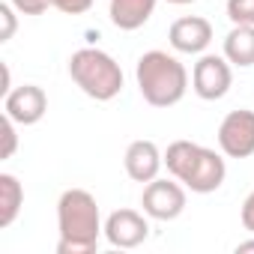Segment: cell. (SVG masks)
Segmentation results:
<instances>
[{
  "label": "cell",
  "instance_id": "8fae6325",
  "mask_svg": "<svg viewBox=\"0 0 254 254\" xmlns=\"http://www.w3.org/2000/svg\"><path fill=\"white\" fill-rule=\"evenodd\" d=\"M123 165H126V174H129L135 183H153L165 165V156L162 150L156 147V141H132L126 147V156H123Z\"/></svg>",
  "mask_w": 254,
  "mask_h": 254
},
{
  "label": "cell",
  "instance_id": "7c38bea8",
  "mask_svg": "<svg viewBox=\"0 0 254 254\" xmlns=\"http://www.w3.org/2000/svg\"><path fill=\"white\" fill-rule=\"evenodd\" d=\"M156 12V0H111L108 15L111 24L120 30H138L144 27Z\"/></svg>",
  "mask_w": 254,
  "mask_h": 254
},
{
  "label": "cell",
  "instance_id": "277c9868",
  "mask_svg": "<svg viewBox=\"0 0 254 254\" xmlns=\"http://www.w3.org/2000/svg\"><path fill=\"white\" fill-rule=\"evenodd\" d=\"M69 75L78 90L96 102H111L123 90V69L120 63L102 48H81L69 57Z\"/></svg>",
  "mask_w": 254,
  "mask_h": 254
},
{
  "label": "cell",
  "instance_id": "4fadbf2b",
  "mask_svg": "<svg viewBox=\"0 0 254 254\" xmlns=\"http://www.w3.org/2000/svg\"><path fill=\"white\" fill-rule=\"evenodd\" d=\"M224 57L230 66L248 69L254 66V27L251 24H233V30L224 36Z\"/></svg>",
  "mask_w": 254,
  "mask_h": 254
},
{
  "label": "cell",
  "instance_id": "30bf717a",
  "mask_svg": "<svg viewBox=\"0 0 254 254\" xmlns=\"http://www.w3.org/2000/svg\"><path fill=\"white\" fill-rule=\"evenodd\" d=\"M168 39H171V48L180 54H203L212 42V24L200 15L177 18L168 30Z\"/></svg>",
  "mask_w": 254,
  "mask_h": 254
},
{
  "label": "cell",
  "instance_id": "ba28073f",
  "mask_svg": "<svg viewBox=\"0 0 254 254\" xmlns=\"http://www.w3.org/2000/svg\"><path fill=\"white\" fill-rule=\"evenodd\" d=\"M147 215V212H144ZM138 209H114L105 218V239L114 248H138L150 236V221Z\"/></svg>",
  "mask_w": 254,
  "mask_h": 254
},
{
  "label": "cell",
  "instance_id": "2e32d148",
  "mask_svg": "<svg viewBox=\"0 0 254 254\" xmlns=\"http://www.w3.org/2000/svg\"><path fill=\"white\" fill-rule=\"evenodd\" d=\"M15 120L12 117H3V123H0V132H3V159H12V153H15V147H18V135H15Z\"/></svg>",
  "mask_w": 254,
  "mask_h": 254
},
{
  "label": "cell",
  "instance_id": "9a60e30c",
  "mask_svg": "<svg viewBox=\"0 0 254 254\" xmlns=\"http://www.w3.org/2000/svg\"><path fill=\"white\" fill-rule=\"evenodd\" d=\"M227 18L233 24H251L254 27V0H227Z\"/></svg>",
  "mask_w": 254,
  "mask_h": 254
},
{
  "label": "cell",
  "instance_id": "e0dca14e",
  "mask_svg": "<svg viewBox=\"0 0 254 254\" xmlns=\"http://www.w3.org/2000/svg\"><path fill=\"white\" fill-rule=\"evenodd\" d=\"M15 6L12 3H0V21H3V30H0V42H9L12 36H15V27H18V21H15Z\"/></svg>",
  "mask_w": 254,
  "mask_h": 254
},
{
  "label": "cell",
  "instance_id": "44dd1931",
  "mask_svg": "<svg viewBox=\"0 0 254 254\" xmlns=\"http://www.w3.org/2000/svg\"><path fill=\"white\" fill-rule=\"evenodd\" d=\"M248 251H254V239H245L236 245V254H248Z\"/></svg>",
  "mask_w": 254,
  "mask_h": 254
},
{
  "label": "cell",
  "instance_id": "ac0fdd59",
  "mask_svg": "<svg viewBox=\"0 0 254 254\" xmlns=\"http://www.w3.org/2000/svg\"><path fill=\"white\" fill-rule=\"evenodd\" d=\"M51 6L66 15H84L93 9V0H51Z\"/></svg>",
  "mask_w": 254,
  "mask_h": 254
},
{
  "label": "cell",
  "instance_id": "3957f363",
  "mask_svg": "<svg viewBox=\"0 0 254 254\" xmlns=\"http://www.w3.org/2000/svg\"><path fill=\"white\" fill-rule=\"evenodd\" d=\"M135 81H138L144 102L153 108H174L177 102H183V96L189 90L186 66L168 51L141 54V60L135 66Z\"/></svg>",
  "mask_w": 254,
  "mask_h": 254
},
{
  "label": "cell",
  "instance_id": "52a82bcc",
  "mask_svg": "<svg viewBox=\"0 0 254 254\" xmlns=\"http://www.w3.org/2000/svg\"><path fill=\"white\" fill-rule=\"evenodd\" d=\"M218 147L227 159L254 156V111L239 108L230 111L218 126Z\"/></svg>",
  "mask_w": 254,
  "mask_h": 254
},
{
  "label": "cell",
  "instance_id": "8992f818",
  "mask_svg": "<svg viewBox=\"0 0 254 254\" xmlns=\"http://www.w3.org/2000/svg\"><path fill=\"white\" fill-rule=\"evenodd\" d=\"M141 206L156 221H174L186 209V189L180 186V180H159L156 177L153 183L144 186Z\"/></svg>",
  "mask_w": 254,
  "mask_h": 254
},
{
  "label": "cell",
  "instance_id": "9c48e42d",
  "mask_svg": "<svg viewBox=\"0 0 254 254\" xmlns=\"http://www.w3.org/2000/svg\"><path fill=\"white\" fill-rule=\"evenodd\" d=\"M3 111L18 126H36L48 111V96L36 84H21L3 96Z\"/></svg>",
  "mask_w": 254,
  "mask_h": 254
},
{
  "label": "cell",
  "instance_id": "7a4b0ae2",
  "mask_svg": "<svg viewBox=\"0 0 254 254\" xmlns=\"http://www.w3.org/2000/svg\"><path fill=\"white\" fill-rule=\"evenodd\" d=\"M165 165H168L171 177L180 180L194 194H209V191L221 189V183L227 177L224 159L215 150L200 147L194 141H174L165 153Z\"/></svg>",
  "mask_w": 254,
  "mask_h": 254
},
{
  "label": "cell",
  "instance_id": "5bb4252c",
  "mask_svg": "<svg viewBox=\"0 0 254 254\" xmlns=\"http://www.w3.org/2000/svg\"><path fill=\"white\" fill-rule=\"evenodd\" d=\"M21 206H24V189H21L18 177L0 174V227L6 230L18 218Z\"/></svg>",
  "mask_w": 254,
  "mask_h": 254
},
{
  "label": "cell",
  "instance_id": "6da1fadb",
  "mask_svg": "<svg viewBox=\"0 0 254 254\" xmlns=\"http://www.w3.org/2000/svg\"><path fill=\"white\" fill-rule=\"evenodd\" d=\"M57 254H93L105 233L99 203L87 189H66L57 200Z\"/></svg>",
  "mask_w": 254,
  "mask_h": 254
},
{
  "label": "cell",
  "instance_id": "5b68a950",
  "mask_svg": "<svg viewBox=\"0 0 254 254\" xmlns=\"http://www.w3.org/2000/svg\"><path fill=\"white\" fill-rule=\"evenodd\" d=\"M233 84V69L230 60L221 54H200V60L191 69V90L203 99V102H218L230 93Z\"/></svg>",
  "mask_w": 254,
  "mask_h": 254
},
{
  "label": "cell",
  "instance_id": "ffe728a7",
  "mask_svg": "<svg viewBox=\"0 0 254 254\" xmlns=\"http://www.w3.org/2000/svg\"><path fill=\"white\" fill-rule=\"evenodd\" d=\"M239 221L248 233H254V189L248 191V197L242 200V209H239Z\"/></svg>",
  "mask_w": 254,
  "mask_h": 254
},
{
  "label": "cell",
  "instance_id": "d6986e66",
  "mask_svg": "<svg viewBox=\"0 0 254 254\" xmlns=\"http://www.w3.org/2000/svg\"><path fill=\"white\" fill-rule=\"evenodd\" d=\"M9 3H12L21 15H42V12L51 6V0H9Z\"/></svg>",
  "mask_w": 254,
  "mask_h": 254
},
{
  "label": "cell",
  "instance_id": "7402d4cb",
  "mask_svg": "<svg viewBox=\"0 0 254 254\" xmlns=\"http://www.w3.org/2000/svg\"><path fill=\"white\" fill-rule=\"evenodd\" d=\"M168 3H174V6H186V3H194V0H168Z\"/></svg>",
  "mask_w": 254,
  "mask_h": 254
}]
</instances>
